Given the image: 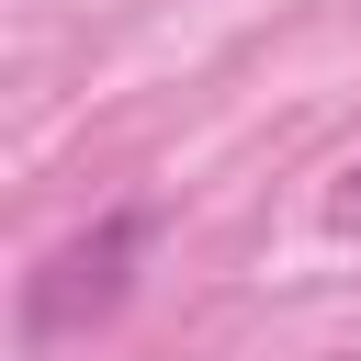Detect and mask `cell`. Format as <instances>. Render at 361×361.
I'll list each match as a JSON object with an SVG mask.
<instances>
[{
    "instance_id": "obj_1",
    "label": "cell",
    "mask_w": 361,
    "mask_h": 361,
    "mask_svg": "<svg viewBox=\"0 0 361 361\" xmlns=\"http://www.w3.org/2000/svg\"><path fill=\"white\" fill-rule=\"evenodd\" d=\"M135 259H147V214H102V226H79V237L23 282V338H34V350L90 338V327L135 293Z\"/></svg>"
},
{
    "instance_id": "obj_2",
    "label": "cell",
    "mask_w": 361,
    "mask_h": 361,
    "mask_svg": "<svg viewBox=\"0 0 361 361\" xmlns=\"http://www.w3.org/2000/svg\"><path fill=\"white\" fill-rule=\"evenodd\" d=\"M316 214H327V237H361V158L327 180V203H316Z\"/></svg>"
}]
</instances>
